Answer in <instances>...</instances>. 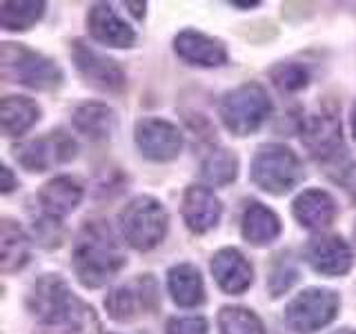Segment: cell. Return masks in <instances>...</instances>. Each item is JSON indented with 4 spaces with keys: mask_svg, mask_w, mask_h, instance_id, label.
Segmentation results:
<instances>
[{
    "mask_svg": "<svg viewBox=\"0 0 356 334\" xmlns=\"http://www.w3.org/2000/svg\"><path fill=\"white\" fill-rule=\"evenodd\" d=\"M220 334H265L263 321L248 308H222L218 312Z\"/></svg>",
    "mask_w": 356,
    "mask_h": 334,
    "instance_id": "4316f807",
    "label": "cell"
},
{
    "mask_svg": "<svg viewBox=\"0 0 356 334\" xmlns=\"http://www.w3.org/2000/svg\"><path fill=\"white\" fill-rule=\"evenodd\" d=\"M87 27L92 38L107 45V47H131L134 40H136V33L134 29L122 22L116 11L111 9L107 3H98L89 9L87 14Z\"/></svg>",
    "mask_w": 356,
    "mask_h": 334,
    "instance_id": "e0dca14e",
    "label": "cell"
},
{
    "mask_svg": "<svg viewBox=\"0 0 356 334\" xmlns=\"http://www.w3.org/2000/svg\"><path fill=\"white\" fill-rule=\"evenodd\" d=\"M138 150L152 161H172L183 150V134L170 120L163 118H143L136 122L134 132Z\"/></svg>",
    "mask_w": 356,
    "mask_h": 334,
    "instance_id": "7c38bea8",
    "label": "cell"
},
{
    "mask_svg": "<svg viewBox=\"0 0 356 334\" xmlns=\"http://www.w3.org/2000/svg\"><path fill=\"white\" fill-rule=\"evenodd\" d=\"M174 49L178 58L198 67H220L227 63V49L220 40L205 33L185 29L174 38Z\"/></svg>",
    "mask_w": 356,
    "mask_h": 334,
    "instance_id": "9a60e30c",
    "label": "cell"
},
{
    "mask_svg": "<svg viewBox=\"0 0 356 334\" xmlns=\"http://www.w3.org/2000/svg\"><path fill=\"white\" fill-rule=\"evenodd\" d=\"M167 334H209V326L203 317H174L167 321Z\"/></svg>",
    "mask_w": 356,
    "mask_h": 334,
    "instance_id": "4dcf8cb0",
    "label": "cell"
},
{
    "mask_svg": "<svg viewBox=\"0 0 356 334\" xmlns=\"http://www.w3.org/2000/svg\"><path fill=\"white\" fill-rule=\"evenodd\" d=\"M232 5H236V7H259V3H232Z\"/></svg>",
    "mask_w": 356,
    "mask_h": 334,
    "instance_id": "d590c367",
    "label": "cell"
},
{
    "mask_svg": "<svg viewBox=\"0 0 356 334\" xmlns=\"http://www.w3.org/2000/svg\"><path fill=\"white\" fill-rule=\"evenodd\" d=\"M38 200L42 205V212L47 216L60 218L72 214L83 200V187L72 176H56L49 183H44Z\"/></svg>",
    "mask_w": 356,
    "mask_h": 334,
    "instance_id": "ac0fdd59",
    "label": "cell"
},
{
    "mask_svg": "<svg viewBox=\"0 0 356 334\" xmlns=\"http://www.w3.org/2000/svg\"><path fill=\"white\" fill-rule=\"evenodd\" d=\"M72 58L87 85L107 94L122 92V87H125V72L120 70V65L116 61L107 58L105 54L96 51L83 40L72 42Z\"/></svg>",
    "mask_w": 356,
    "mask_h": 334,
    "instance_id": "9c48e42d",
    "label": "cell"
},
{
    "mask_svg": "<svg viewBox=\"0 0 356 334\" xmlns=\"http://www.w3.org/2000/svg\"><path fill=\"white\" fill-rule=\"evenodd\" d=\"M352 136L356 141V105H354V111H352Z\"/></svg>",
    "mask_w": 356,
    "mask_h": 334,
    "instance_id": "e575fe53",
    "label": "cell"
},
{
    "mask_svg": "<svg viewBox=\"0 0 356 334\" xmlns=\"http://www.w3.org/2000/svg\"><path fill=\"white\" fill-rule=\"evenodd\" d=\"M294 218L307 230H325L337 218V203L323 189H305L292 205Z\"/></svg>",
    "mask_w": 356,
    "mask_h": 334,
    "instance_id": "d6986e66",
    "label": "cell"
},
{
    "mask_svg": "<svg viewBox=\"0 0 356 334\" xmlns=\"http://www.w3.org/2000/svg\"><path fill=\"white\" fill-rule=\"evenodd\" d=\"M44 14V3H3L0 25L7 31H25L33 27Z\"/></svg>",
    "mask_w": 356,
    "mask_h": 334,
    "instance_id": "484cf974",
    "label": "cell"
},
{
    "mask_svg": "<svg viewBox=\"0 0 356 334\" xmlns=\"http://www.w3.org/2000/svg\"><path fill=\"white\" fill-rule=\"evenodd\" d=\"M74 127L92 141H107L116 132V114L105 103H83L74 111Z\"/></svg>",
    "mask_w": 356,
    "mask_h": 334,
    "instance_id": "7402d4cb",
    "label": "cell"
},
{
    "mask_svg": "<svg viewBox=\"0 0 356 334\" xmlns=\"http://www.w3.org/2000/svg\"><path fill=\"white\" fill-rule=\"evenodd\" d=\"M127 7H131V11H134V14H136L138 18L145 16V5H140V3H127Z\"/></svg>",
    "mask_w": 356,
    "mask_h": 334,
    "instance_id": "836d02e7",
    "label": "cell"
},
{
    "mask_svg": "<svg viewBox=\"0 0 356 334\" xmlns=\"http://www.w3.org/2000/svg\"><path fill=\"white\" fill-rule=\"evenodd\" d=\"M218 111L232 134L250 136L270 116L272 100L259 83H245L222 96Z\"/></svg>",
    "mask_w": 356,
    "mask_h": 334,
    "instance_id": "8992f818",
    "label": "cell"
},
{
    "mask_svg": "<svg viewBox=\"0 0 356 334\" xmlns=\"http://www.w3.org/2000/svg\"><path fill=\"white\" fill-rule=\"evenodd\" d=\"M40 118V107L27 96H7L0 103V127L5 136H20Z\"/></svg>",
    "mask_w": 356,
    "mask_h": 334,
    "instance_id": "cb8c5ba5",
    "label": "cell"
},
{
    "mask_svg": "<svg viewBox=\"0 0 356 334\" xmlns=\"http://www.w3.org/2000/svg\"><path fill=\"white\" fill-rule=\"evenodd\" d=\"M118 225L125 239L134 250L147 252L156 248L167 234V218L165 207L152 196H136L122 207L118 214Z\"/></svg>",
    "mask_w": 356,
    "mask_h": 334,
    "instance_id": "3957f363",
    "label": "cell"
},
{
    "mask_svg": "<svg viewBox=\"0 0 356 334\" xmlns=\"http://www.w3.org/2000/svg\"><path fill=\"white\" fill-rule=\"evenodd\" d=\"M252 181L259 185L263 192L281 196L292 192V189L303 181V167H300L298 156L285 148V145L270 143L256 152L252 161Z\"/></svg>",
    "mask_w": 356,
    "mask_h": 334,
    "instance_id": "5b68a950",
    "label": "cell"
},
{
    "mask_svg": "<svg viewBox=\"0 0 356 334\" xmlns=\"http://www.w3.org/2000/svg\"><path fill=\"white\" fill-rule=\"evenodd\" d=\"M305 256L312 270L325 276H343L352 267V250L341 237L312 239L305 250Z\"/></svg>",
    "mask_w": 356,
    "mask_h": 334,
    "instance_id": "4fadbf2b",
    "label": "cell"
},
{
    "mask_svg": "<svg viewBox=\"0 0 356 334\" xmlns=\"http://www.w3.org/2000/svg\"><path fill=\"white\" fill-rule=\"evenodd\" d=\"M300 141L316 161H332L343 152V134L337 111L321 109L303 120Z\"/></svg>",
    "mask_w": 356,
    "mask_h": 334,
    "instance_id": "8fae6325",
    "label": "cell"
},
{
    "mask_svg": "<svg viewBox=\"0 0 356 334\" xmlns=\"http://www.w3.org/2000/svg\"><path fill=\"white\" fill-rule=\"evenodd\" d=\"M0 174H3V185H0V187H3V192L7 194V192H11V189L16 187V181H14V176H11V170H9L7 165H3Z\"/></svg>",
    "mask_w": 356,
    "mask_h": 334,
    "instance_id": "d6a6232c",
    "label": "cell"
},
{
    "mask_svg": "<svg viewBox=\"0 0 356 334\" xmlns=\"http://www.w3.org/2000/svg\"><path fill=\"white\" fill-rule=\"evenodd\" d=\"M354 241H356V225H354Z\"/></svg>",
    "mask_w": 356,
    "mask_h": 334,
    "instance_id": "74e56055",
    "label": "cell"
},
{
    "mask_svg": "<svg viewBox=\"0 0 356 334\" xmlns=\"http://www.w3.org/2000/svg\"><path fill=\"white\" fill-rule=\"evenodd\" d=\"M238 174V159L236 154L225 150V148H214L209 150L207 156L200 163V176L205 178L209 185H229Z\"/></svg>",
    "mask_w": 356,
    "mask_h": 334,
    "instance_id": "d4e9b609",
    "label": "cell"
},
{
    "mask_svg": "<svg viewBox=\"0 0 356 334\" xmlns=\"http://www.w3.org/2000/svg\"><path fill=\"white\" fill-rule=\"evenodd\" d=\"M298 278L296 267L292 265V261L287 256H278V261L272 267V274H270V292L272 296H281L283 292H287L289 287L294 285V281Z\"/></svg>",
    "mask_w": 356,
    "mask_h": 334,
    "instance_id": "f1b7e54d",
    "label": "cell"
},
{
    "mask_svg": "<svg viewBox=\"0 0 356 334\" xmlns=\"http://www.w3.org/2000/svg\"><path fill=\"white\" fill-rule=\"evenodd\" d=\"M181 212H183L187 228L196 234H203V232H209L211 228L218 225L220 214H222V205L211 189H207L203 185H189L183 194Z\"/></svg>",
    "mask_w": 356,
    "mask_h": 334,
    "instance_id": "5bb4252c",
    "label": "cell"
},
{
    "mask_svg": "<svg viewBox=\"0 0 356 334\" xmlns=\"http://www.w3.org/2000/svg\"><path fill=\"white\" fill-rule=\"evenodd\" d=\"M72 263L78 281L85 287H100L122 270L125 254L114 230L105 221H89L76 237Z\"/></svg>",
    "mask_w": 356,
    "mask_h": 334,
    "instance_id": "7a4b0ae2",
    "label": "cell"
},
{
    "mask_svg": "<svg viewBox=\"0 0 356 334\" xmlns=\"http://www.w3.org/2000/svg\"><path fill=\"white\" fill-rule=\"evenodd\" d=\"M339 181H341V185H343L345 189H348L350 194L356 196V163H352V165L345 167Z\"/></svg>",
    "mask_w": 356,
    "mask_h": 334,
    "instance_id": "1f68e13d",
    "label": "cell"
},
{
    "mask_svg": "<svg viewBox=\"0 0 356 334\" xmlns=\"http://www.w3.org/2000/svg\"><path fill=\"white\" fill-rule=\"evenodd\" d=\"M156 303H159V287H156V281L149 274L114 287L105 299V308L114 321H131L138 315L152 312Z\"/></svg>",
    "mask_w": 356,
    "mask_h": 334,
    "instance_id": "30bf717a",
    "label": "cell"
},
{
    "mask_svg": "<svg viewBox=\"0 0 356 334\" xmlns=\"http://www.w3.org/2000/svg\"><path fill=\"white\" fill-rule=\"evenodd\" d=\"M0 72L9 83H20L31 89H56L63 83L58 65L16 42H5L0 49Z\"/></svg>",
    "mask_w": 356,
    "mask_h": 334,
    "instance_id": "277c9868",
    "label": "cell"
},
{
    "mask_svg": "<svg viewBox=\"0 0 356 334\" xmlns=\"http://www.w3.org/2000/svg\"><path fill=\"white\" fill-rule=\"evenodd\" d=\"M27 310L42 326L60 328L67 334H94V310L78 299L58 274H44L31 285L27 294Z\"/></svg>",
    "mask_w": 356,
    "mask_h": 334,
    "instance_id": "6da1fadb",
    "label": "cell"
},
{
    "mask_svg": "<svg viewBox=\"0 0 356 334\" xmlns=\"http://www.w3.org/2000/svg\"><path fill=\"white\" fill-rule=\"evenodd\" d=\"M334 334H356L354 330H339V332H334Z\"/></svg>",
    "mask_w": 356,
    "mask_h": 334,
    "instance_id": "8d00e7d4",
    "label": "cell"
},
{
    "mask_svg": "<svg viewBox=\"0 0 356 334\" xmlns=\"http://www.w3.org/2000/svg\"><path fill=\"white\" fill-rule=\"evenodd\" d=\"M33 230H36V239L44 248H58L63 241V228L58 218L47 216L44 214L42 218H38V223H33Z\"/></svg>",
    "mask_w": 356,
    "mask_h": 334,
    "instance_id": "f546056e",
    "label": "cell"
},
{
    "mask_svg": "<svg viewBox=\"0 0 356 334\" xmlns=\"http://www.w3.org/2000/svg\"><path fill=\"white\" fill-rule=\"evenodd\" d=\"M243 239L252 245H270L281 234V218L263 203H250L243 214Z\"/></svg>",
    "mask_w": 356,
    "mask_h": 334,
    "instance_id": "44dd1931",
    "label": "cell"
},
{
    "mask_svg": "<svg viewBox=\"0 0 356 334\" xmlns=\"http://www.w3.org/2000/svg\"><path fill=\"white\" fill-rule=\"evenodd\" d=\"M167 287H170L172 299L181 308H196L205 301L203 276H200V272L189 263L174 265L172 270L167 272Z\"/></svg>",
    "mask_w": 356,
    "mask_h": 334,
    "instance_id": "ffe728a7",
    "label": "cell"
},
{
    "mask_svg": "<svg viewBox=\"0 0 356 334\" xmlns=\"http://www.w3.org/2000/svg\"><path fill=\"white\" fill-rule=\"evenodd\" d=\"M341 299L332 289L309 287L296 294L285 308V323L298 334H314L339 315Z\"/></svg>",
    "mask_w": 356,
    "mask_h": 334,
    "instance_id": "52a82bcc",
    "label": "cell"
},
{
    "mask_svg": "<svg viewBox=\"0 0 356 334\" xmlns=\"http://www.w3.org/2000/svg\"><path fill=\"white\" fill-rule=\"evenodd\" d=\"M270 78L281 92H300L309 83V74L300 63H278L272 67Z\"/></svg>",
    "mask_w": 356,
    "mask_h": 334,
    "instance_id": "83f0119b",
    "label": "cell"
},
{
    "mask_svg": "<svg viewBox=\"0 0 356 334\" xmlns=\"http://www.w3.org/2000/svg\"><path fill=\"white\" fill-rule=\"evenodd\" d=\"M16 161L29 172H47L51 167L72 161L76 156V141L63 129L49 132L47 136L25 141L14 148Z\"/></svg>",
    "mask_w": 356,
    "mask_h": 334,
    "instance_id": "ba28073f",
    "label": "cell"
},
{
    "mask_svg": "<svg viewBox=\"0 0 356 334\" xmlns=\"http://www.w3.org/2000/svg\"><path fill=\"white\" fill-rule=\"evenodd\" d=\"M211 274L218 287L227 294H243L254 281V270L250 261L234 248H222L211 259Z\"/></svg>",
    "mask_w": 356,
    "mask_h": 334,
    "instance_id": "2e32d148",
    "label": "cell"
},
{
    "mask_svg": "<svg viewBox=\"0 0 356 334\" xmlns=\"http://www.w3.org/2000/svg\"><path fill=\"white\" fill-rule=\"evenodd\" d=\"M29 261V239L18 223L5 218L0 225V270L5 274L20 270Z\"/></svg>",
    "mask_w": 356,
    "mask_h": 334,
    "instance_id": "603a6c76",
    "label": "cell"
}]
</instances>
